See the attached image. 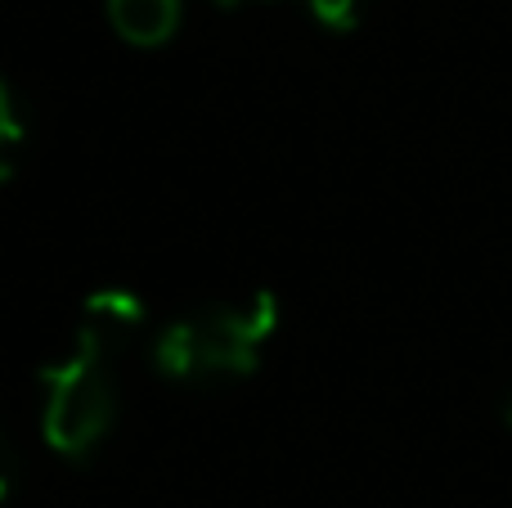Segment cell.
<instances>
[{"label":"cell","instance_id":"cell-1","mask_svg":"<svg viewBox=\"0 0 512 508\" xmlns=\"http://www.w3.org/2000/svg\"><path fill=\"white\" fill-rule=\"evenodd\" d=\"M279 329V297L252 293L248 302L203 306L180 315L153 338V369L171 383H212V378H248L261 365L265 342Z\"/></svg>","mask_w":512,"mask_h":508},{"label":"cell","instance_id":"cell-2","mask_svg":"<svg viewBox=\"0 0 512 508\" xmlns=\"http://www.w3.org/2000/svg\"><path fill=\"white\" fill-rule=\"evenodd\" d=\"M41 387L45 446L63 459H90L117 423V378L108 369V356L77 333L41 369Z\"/></svg>","mask_w":512,"mask_h":508},{"label":"cell","instance_id":"cell-3","mask_svg":"<svg viewBox=\"0 0 512 508\" xmlns=\"http://www.w3.org/2000/svg\"><path fill=\"white\" fill-rule=\"evenodd\" d=\"M144 324H149V306H144L131 288H99V293H90L86 302H81L77 333L86 342H95V347L113 360L117 351L140 338Z\"/></svg>","mask_w":512,"mask_h":508},{"label":"cell","instance_id":"cell-4","mask_svg":"<svg viewBox=\"0 0 512 508\" xmlns=\"http://www.w3.org/2000/svg\"><path fill=\"white\" fill-rule=\"evenodd\" d=\"M108 23L135 50H158L180 32L185 5L180 0H104Z\"/></svg>","mask_w":512,"mask_h":508},{"label":"cell","instance_id":"cell-5","mask_svg":"<svg viewBox=\"0 0 512 508\" xmlns=\"http://www.w3.org/2000/svg\"><path fill=\"white\" fill-rule=\"evenodd\" d=\"M306 9L319 27H328V32H351V27L360 23L364 0H306Z\"/></svg>","mask_w":512,"mask_h":508},{"label":"cell","instance_id":"cell-6","mask_svg":"<svg viewBox=\"0 0 512 508\" xmlns=\"http://www.w3.org/2000/svg\"><path fill=\"white\" fill-rule=\"evenodd\" d=\"M0 140H5V153H14L18 140H23V117H18L14 86L0 90Z\"/></svg>","mask_w":512,"mask_h":508},{"label":"cell","instance_id":"cell-7","mask_svg":"<svg viewBox=\"0 0 512 508\" xmlns=\"http://www.w3.org/2000/svg\"><path fill=\"white\" fill-rule=\"evenodd\" d=\"M216 5H225V9H239V5H261V0H216Z\"/></svg>","mask_w":512,"mask_h":508},{"label":"cell","instance_id":"cell-8","mask_svg":"<svg viewBox=\"0 0 512 508\" xmlns=\"http://www.w3.org/2000/svg\"><path fill=\"white\" fill-rule=\"evenodd\" d=\"M504 419H508V428H512V387H508V396H504Z\"/></svg>","mask_w":512,"mask_h":508}]
</instances>
